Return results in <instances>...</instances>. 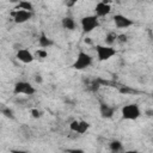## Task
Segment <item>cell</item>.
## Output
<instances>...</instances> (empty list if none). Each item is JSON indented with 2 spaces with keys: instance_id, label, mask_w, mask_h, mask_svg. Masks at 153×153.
Segmentation results:
<instances>
[{
  "instance_id": "1",
  "label": "cell",
  "mask_w": 153,
  "mask_h": 153,
  "mask_svg": "<svg viewBox=\"0 0 153 153\" xmlns=\"http://www.w3.org/2000/svg\"><path fill=\"white\" fill-rule=\"evenodd\" d=\"M92 62H93L92 56L88 53H86L84 50H80L78 53L74 62L72 63V68L76 69V71H84V69L88 68L92 65Z\"/></svg>"
},
{
  "instance_id": "2",
  "label": "cell",
  "mask_w": 153,
  "mask_h": 153,
  "mask_svg": "<svg viewBox=\"0 0 153 153\" xmlns=\"http://www.w3.org/2000/svg\"><path fill=\"white\" fill-rule=\"evenodd\" d=\"M94 50H96L97 60L99 62L109 61L111 57H114L117 54V50L114 47H109V45H105V44H96Z\"/></svg>"
},
{
  "instance_id": "3",
  "label": "cell",
  "mask_w": 153,
  "mask_h": 153,
  "mask_svg": "<svg viewBox=\"0 0 153 153\" xmlns=\"http://www.w3.org/2000/svg\"><path fill=\"white\" fill-rule=\"evenodd\" d=\"M121 115H122V118L126 121H135L141 116V110L137 104L130 103L124 105L121 109Z\"/></svg>"
},
{
  "instance_id": "4",
  "label": "cell",
  "mask_w": 153,
  "mask_h": 153,
  "mask_svg": "<svg viewBox=\"0 0 153 153\" xmlns=\"http://www.w3.org/2000/svg\"><path fill=\"white\" fill-rule=\"evenodd\" d=\"M80 26L84 33H90L99 26V18L94 14L85 16L80 19Z\"/></svg>"
},
{
  "instance_id": "5",
  "label": "cell",
  "mask_w": 153,
  "mask_h": 153,
  "mask_svg": "<svg viewBox=\"0 0 153 153\" xmlns=\"http://www.w3.org/2000/svg\"><path fill=\"white\" fill-rule=\"evenodd\" d=\"M13 93L14 94H24V96H33L36 93V88L32 84H30L29 81H17L13 85Z\"/></svg>"
},
{
  "instance_id": "6",
  "label": "cell",
  "mask_w": 153,
  "mask_h": 153,
  "mask_svg": "<svg viewBox=\"0 0 153 153\" xmlns=\"http://www.w3.org/2000/svg\"><path fill=\"white\" fill-rule=\"evenodd\" d=\"M33 12H29V11H23V10H16L13 8V11L10 12V16L12 18V20L16 24H24L26 22H29L32 17Z\"/></svg>"
},
{
  "instance_id": "7",
  "label": "cell",
  "mask_w": 153,
  "mask_h": 153,
  "mask_svg": "<svg viewBox=\"0 0 153 153\" xmlns=\"http://www.w3.org/2000/svg\"><path fill=\"white\" fill-rule=\"evenodd\" d=\"M112 20H114V24L117 29H127L131 25H134V20L130 19L129 17L124 16V14H121V13H117L112 17Z\"/></svg>"
},
{
  "instance_id": "8",
  "label": "cell",
  "mask_w": 153,
  "mask_h": 153,
  "mask_svg": "<svg viewBox=\"0 0 153 153\" xmlns=\"http://www.w3.org/2000/svg\"><path fill=\"white\" fill-rule=\"evenodd\" d=\"M111 12V5L108 1H99L94 6V16L99 17H105Z\"/></svg>"
},
{
  "instance_id": "9",
  "label": "cell",
  "mask_w": 153,
  "mask_h": 153,
  "mask_svg": "<svg viewBox=\"0 0 153 153\" xmlns=\"http://www.w3.org/2000/svg\"><path fill=\"white\" fill-rule=\"evenodd\" d=\"M16 57L23 62V63H32L35 61V55L29 50V49H25V48H22L19 50H17L16 53Z\"/></svg>"
},
{
  "instance_id": "10",
  "label": "cell",
  "mask_w": 153,
  "mask_h": 153,
  "mask_svg": "<svg viewBox=\"0 0 153 153\" xmlns=\"http://www.w3.org/2000/svg\"><path fill=\"white\" fill-rule=\"evenodd\" d=\"M99 114L103 118H111L115 114V108L106 104V103H100L99 105Z\"/></svg>"
},
{
  "instance_id": "11",
  "label": "cell",
  "mask_w": 153,
  "mask_h": 153,
  "mask_svg": "<svg viewBox=\"0 0 153 153\" xmlns=\"http://www.w3.org/2000/svg\"><path fill=\"white\" fill-rule=\"evenodd\" d=\"M54 44V41L51 38H49L44 32H41L39 36H38V45L41 49H45V48H49Z\"/></svg>"
},
{
  "instance_id": "12",
  "label": "cell",
  "mask_w": 153,
  "mask_h": 153,
  "mask_svg": "<svg viewBox=\"0 0 153 153\" xmlns=\"http://www.w3.org/2000/svg\"><path fill=\"white\" fill-rule=\"evenodd\" d=\"M61 25H62V27L65 29V30H68V31H73L74 29H75V20L72 18V17H69V16H66V17H63L62 18V20H61Z\"/></svg>"
},
{
  "instance_id": "13",
  "label": "cell",
  "mask_w": 153,
  "mask_h": 153,
  "mask_svg": "<svg viewBox=\"0 0 153 153\" xmlns=\"http://www.w3.org/2000/svg\"><path fill=\"white\" fill-rule=\"evenodd\" d=\"M117 37H118V33L115 32V31H109L105 37H104V42H105V45H109V47H112L116 42H117Z\"/></svg>"
},
{
  "instance_id": "14",
  "label": "cell",
  "mask_w": 153,
  "mask_h": 153,
  "mask_svg": "<svg viewBox=\"0 0 153 153\" xmlns=\"http://www.w3.org/2000/svg\"><path fill=\"white\" fill-rule=\"evenodd\" d=\"M14 8H16V10H23V11L33 12V5H32V2L26 1V0L18 1V4L16 5V7H14Z\"/></svg>"
},
{
  "instance_id": "15",
  "label": "cell",
  "mask_w": 153,
  "mask_h": 153,
  "mask_svg": "<svg viewBox=\"0 0 153 153\" xmlns=\"http://www.w3.org/2000/svg\"><path fill=\"white\" fill-rule=\"evenodd\" d=\"M109 149L112 153H121L123 151V145L120 140H112L109 143Z\"/></svg>"
},
{
  "instance_id": "16",
  "label": "cell",
  "mask_w": 153,
  "mask_h": 153,
  "mask_svg": "<svg viewBox=\"0 0 153 153\" xmlns=\"http://www.w3.org/2000/svg\"><path fill=\"white\" fill-rule=\"evenodd\" d=\"M90 128V123L87 121H84V120H80L79 121V127H78V130H76V134H85Z\"/></svg>"
},
{
  "instance_id": "17",
  "label": "cell",
  "mask_w": 153,
  "mask_h": 153,
  "mask_svg": "<svg viewBox=\"0 0 153 153\" xmlns=\"http://www.w3.org/2000/svg\"><path fill=\"white\" fill-rule=\"evenodd\" d=\"M1 114H2L5 117H7V118H11V120L14 118V114H13L12 109H10V108H7V106H4V108L1 109Z\"/></svg>"
},
{
  "instance_id": "18",
  "label": "cell",
  "mask_w": 153,
  "mask_h": 153,
  "mask_svg": "<svg viewBox=\"0 0 153 153\" xmlns=\"http://www.w3.org/2000/svg\"><path fill=\"white\" fill-rule=\"evenodd\" d=\"M30 115H31V117H32V118L38 120V118H41V117H42L43 111H41L38 108H32V109L30 110Z\"/></svg>"
},
{
  "instance_id": "19",
  "label": "cell",
  "mask_w": 153,
  "mask_h": 153,
  "mask_svg": "<svg viewBox=\"0 0 153 153\" xmlns=\"http://www.w3.org/2000/svg\"><path fill=\"white\" fill-rule=\"evenodd\" d=\"M47 56H48V51L45 49H41V48L35 54V57H39V59H45Z\"/></svg>"
},
{
  "instance_id": "20",
  "label": "cell",
  "mask_w": 153,
  "mask_h": 153,
  "mask_svg": "<svg viewBox=\"0 0 153 153\" xmlns=\"http://www.w3.org/2000/svg\"><path fill=\"white\" fill-rule=\"evenodd\" d=\"M79 121H80V120H73V121L69 123V130H71V131L76 133L78 127H79Z\"/></svg>"
},
{
  "instance_id": "21",
  "label": "cell",
  "mask_w": 153,
  "mask_h": 153,
  "mask_svg": "<svg viewBox=\"0 0 153 153\" xmlns=\"http://www.w3.org/2000/svg\"><path fill=\"white\" fill-rule=\"evenodd\" d=\"M128 35L127 33H118V37H117V42L121 43V44H124L128 42Z\"/></svg>"
},
{
  "instance_id": "22",
  "label": "cell",
  "mask_w": 153,
  "mask_h": 153,
  "mask_svg": "<svg viewBox=\"0 0 153 153\" xmlns=\"http://www.w3.org/2000/svg\"><path fill=\"white\" fill-rule=\"evenodd\" d=\"M67 153H85V152L80 148H69L67 149Z\"/></svg>"
},
{
  "instance_id": "23",
  "label": "cell",
  "mask_w": 153,
  "mask_h": 153,
  "mask_svg": "<svg viewBox=\"0 0 153 153\" xmlns=\"http://www.w3.org/2000/svg\"><path fill=\"white\" fill-rule=\"evenodd\" d=\"M35 81H36L37 84H42V82H43L42 75H41V74H36V75H35Z\"/></svg>"
},
{
  "instance_id": "24",
  "label": "cell",
  "mask_w": 153,
  "mask_h": 153,
  "mask_svg": "<svg viewBox=\"0 0 153 153\" xmlns=\"http://www.w3.org/2000/svg\"><path fill=\"white\" fill-rule=\"evenodd\" d=\"M10 153H29L27 151H23V149H11Z\"/></svg>"
},
{
  "instance_id": "25",
  "label": "cell",
  "mask_w": 153,
  "mask_h": 153,
  "mask_svg": "<svg viewBox=\"0 0 153 153\" xmlns=\"http://www.w3.org/2000/svg\"><path fill=\"white\" fill-rule=\"evenodd\" d=\"M145 114H146V116L152 117V116H153V109H147V110L145 111Z\"/></svg>"
},
{
  "instance_id": "26",
  "label": "cell",
  "mask_w": 153,
  "mask_h": 153,
  "mask_svg": "<svg viewBox=\"0 0 153 153\" xmlns=\"http://www.w3.org/2000/svg\"><path fill=\"white\" fill-rule=\"evenodd\" d=\"M75 4H76L75 1H66V2H65L66 7H72V6H74Z\"/></svg>"
},
{
  "instance_id": "27",
  "label": "cell",
  "mask_w": 153,
  "mask_h": 153,
  "mask_svg": "<svg viewBox=\"0 0 153 153\" xmlns=\"http://www.w3.org/2000/svg\"><path fill=\"white\" fill-rule=\"evenodd\" d=\"M84 42H85L86 44H92V41H91V38H90V37H86V38L84 39Z\"/></svg>"
},
{
  "instance_id": "28",
  "label": "cell",
  "mask_w": 153,
  "mask_h": 153,
  "mask_svg": "<svg viewBox=\"0 0 153 153\" xmlns=\"http://www.w3.org/2000/svg\"><path fill=\"white\" fill-rule=\"evenodd\" d=\"M121 153H140V152H137V151H122Z\"/></svg>"
}]
</instances>
